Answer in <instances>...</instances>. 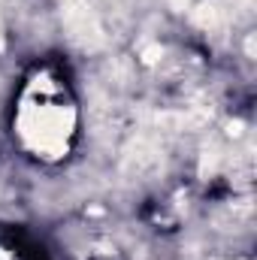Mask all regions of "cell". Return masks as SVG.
I'll list each match as a JSON object with an SVG mask.
<instances>
[{"instance_id":"7a4b0ae2","label":"cell","mask_w":257,"mask_h":260,"mask_svg":"<svg viewBox=\"0 0 257 260\" xmlns=\"http://www.w3.org/2000/svg\"><path fill=\"white\" fill-rule=\"evenodd\" d=\"M0 49H3V34H0Z\"/></svg>"},{"instance_id":"6da1fadb","label":"cell","mask_w":257,"mask_h":260,"mask_svg":"<svg viewBox=\"0 0 257 260\" xmlns=\"http://www.w3.org/2000/svg\"><path fill=\"white\" fill-rule=\"evenodd\" d=\"M73 130V112L61 103H30L21 112V133L37 151L64 148Z\"/></svg>"}]
</instances>
